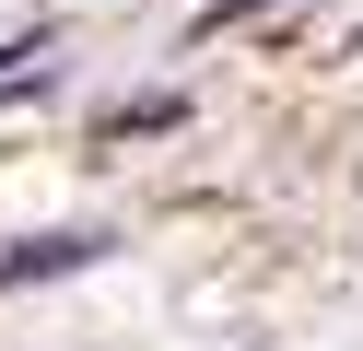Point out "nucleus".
Masks as SVG:
<instances>
[{"label":"nucleus","mask_w":363,"mask_h":351,"mask_svg":"<svg viewBox=\"0 0 363 351\" xmlns=\"http://www.w3.org/2000/svg\"><path fill=\"white\" fill-rule=\"evenodd\" d=\"M94 257H106V234H48V246L0 257V281H59V269H94Z\"/></svg>","instance_id":"nucleus-1"}]
</instances>
